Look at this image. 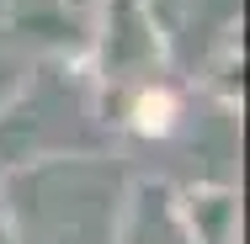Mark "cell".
I'll return each mask as SVG.
<instances>
[{"label":"cell","instance_id":"obj_1","mask_svg":"<svg viewBox=\"0 0 250 244\" xmlns=\"http://www.w3.org/2000/svg\"><path fill=\"white\" fill-rule=\"evenodd\" d=\"M170 96H144L139 101V133H165L170 128Z\"/></svg>","mask_w":250,"mask_h":244}]
</instances>
